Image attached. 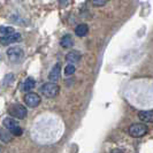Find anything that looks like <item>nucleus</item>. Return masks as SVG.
<instances>
[{"label": "nucleus", "instance_id": "obj_7", "mask_svg": "<svg viewBox=\"0 0 153 153\" xmlns=\"http://www.w3.org/2000/svg\"><path fill=\"white\" fill-rule=\"evenodd\" d=\"M60 75H61V65L60 63H56L53 68L51 69L50 74H48V79L50 82H58L59 78H60Z\"/></svg>", "mask_w": 153, "mask_h": 153}, {"label": "nucleus", "instance_id": "obj_13", "mask_svg": "<svg viewBox=\"0 0 153 153\" xmlns=\"http://www.w3.org/2000/svg\"><path fill=\"white\" fill-rule=\"evenodd\" d=\"M2 123H4L5 128H7V130H12L13 128H15L16 126H19L17 122H16L14 119H12V117H7V119H5Z\"/></svg>", "mask_w": 153, "mask_h": 153}, {"label": "nucleus", "instance_id": "obj_3", "mask_svg": "<svg viewBox=\"0 0 153 153\" xmlns=\"http://www.w3.org/2000/svg\"><path fill=\"white\" fill-rule=\"evenodd\" d=\"M8 113H9V115H12L13 117H16L19 120H23V119L27 117L28 111L21 104H13L10 107L8 108Z\"/></svg>", "mask_w": 153, "mask_h": 153}, {"label": "nucleus", "instance_id": "obj_16", "mask_svg": "<svg viewBox=\"0 0 153 153\" xmlns=\"http://www.w3.org/2000/svg\"><path fill=\"white\" fill-rule=\"evenodd\" d=\"M14 32V29L12 27H0V36H6Z\"/></svg>", "mask_w": 153, "mask_h": 153}, {"label": "nucleus", "instance_id": "obj_15", "mask_svg": "<svg viewBox=\"0 0 153 153\" xmlns=\"http://www.w3.org/2000/svg\"><path fill=\"white\" fill-rule=\"evenodd\" d=\"M75 66L74 65H71V63H69L66 66V68H65V75L66 76H70V75H73L74 73H75Z\"/></svg>", "mask_w": 153, "mask_h": 153}, {"label": "nucleus", "instance_id": "obj_5", "mask_svg": "<svg viewBox=\"0 0 153 153\" xmlns=\"http://www.w3.org/2000/svg\"><path fill=\"white\" fill-rule=\"evenodd\" d=\"M21 40H22V36L19 32H12V33L6 35V36H0V43L2 45H9V44L21 42Z\"/></svg>", "mask_w": 153, "mask_h": 153}, {"label": "nucleus", "instance_id": "obj_18", "mask_svg": "<svg viewBox=\"0 0 153 153\" xmlns=\"http://www.w3.org/2000/svg\"><path fill=\"white\" fill-rule=\"evenodd\" d=\"M9 132H12V135H13V136H21L23 130H22V128H21V127L16 126L15 128H13L12 130H9Z\"/></svg>", "mask_w": 153, "mask_h": 153}, {"label": "nucleus", "instance_id": "obj_8", "mask_svg": "<svg viewBox=\"0 0 153 153\" xmlns=\"http://www.w3.org/2000/svg\"><path fill=\"white\" fill-rule=\"evenodd\" d=\"M138 117L140 121L145 123L153 122V111H140L138 113Z\"/></svg>", "mask_w": 153, "mask_h": 153}, {"label": "nucleus", "instance_id": "obj_12", "mask_svg": "<svg viewBox=\"0 0 153 153\" xmlns=\"http://www.w3.org/2000/svg\"><path fill=\"white\" fill-rule=\"evenodd\" d=\"M35 84H36V82H35V79L32 78V77H28L25 81H24V83L22 85V90L23 91H30L32 90L33 88H35Z\"/></svg>", "mask_w": 153, "mask_h": 153}, {"label": "nucleus", "instance_id": "obj_6", "mask_svg": "<svg viewBox=\"0 0 153 153\" xmlns=\"http://www.w3.org/2000/svg\"><path fill=\"white\" fill-rule=\"evenodd\" d=\"M24 101L25 104L29 106V107H37L39 104H40V96H38L37 93L35 92H29L28 94H25L24 97Z\"/></svg>", "mask_w": 153, "mask_h": 153}, {"label": "nucleus", "instance_id": "obj_17", "mask_svg": "<svg viewBox=\"0 0 153 153\" xmlns=\"http://www.w3.org/2000/svg\"><path fill=\"white\" fill-rule=\"evenodd\" d=\"M91 4L96 7H101V6H105L107 4L108 0H90Z\"/></svg>", "mask_w": 153, "mask_h": 153}, {"label": "nucleus", "instance_id": "obj_11", "mask_svg": "<svg viewBox=\"0 0 153 153\" xmlns=\"http://www.w3.org/2000/svg\"><path fill=\"white\" fill-rule=\"evenodd\" d=\"M60 45L63 47V48H69L74 45V40H73V37L70 35H66L63 36L60 40Z\"/></svg>", "mask_w": 153, "mask_h": 153}, {"label": "nucleus", "instance_id": "obj_10", "mask_svg": "<svg viewBox=\"0 0 153 153\" xmlns=\"http://www.w3.org/2000/svg\"><path fill=\"white\" fill-rule=\"evenodd\" d=\"M88 31H89L88 24L81 23V24H78L76 28H75V35L78 36V37H84L85 35L88 33Z\"/></svg>", "mask_w": 153, "mask_h": 153}, {"label": "nucleus", "instance_id": "obj_2", "mask_svg": "<svg viewBox=\"0 0 153 153\" xmlns=\"http://www.w3.org/2000/svg\"><path fill=\"white\" fill-rule=\"evenodd\" d=\"M128 132H129V135H130L131 137L139 138L145 136L146 134L149 132V128L144 123H134V124H131L130 127H129Z\"/></svg>", "mask_w": 153, "mask_h": 153}, {"label": "nucleus", "instance_id": "obj_1", "mask_svg": "<svg viewBox=\"0 0 153 153\" xmlns=\"http://www.w3.org/2000/svg\"><path fill=\"white\" fill-rule=\"evenodd\" d=\"M40 92L45 96L46 98H54V97H56L59 94L60 86L56 83H54V82H48V83H45V84L42 85Z\"/></svg>", "mask_w": 153, "mask_h": 153}, {"label": "nucleus", "instance_id": "obj_4", "mask_svg": "<svg viewBox=\"0 0 153 153\" xmlns=\"http://www.w3.org/2000/svg\"><path fill=\"white\" fill-rule=\"evenodd\" d=\"M7 56L10 61L16 63V62L22 61V59L24 58V51L19 46L9 47L7 50Z\"/></svg>", "mask_w": 153, "mask_h": 153}, {"label": "nucleus", "instance_id": "obj_14", "mask_svg": "<svg viewBox=\"0 0 153 153\" xmlns=\"http://www.w3.org/2000/svg\"><path fill=\"white\" fill-rule=\"evenodd\" d=\"M12 139H13V135L10 132H7L6 130H4V129L0 128V140H2L5 143H8Z\"/></svg>", "mask_w": 153, "mask_h": 153}, {"label": "nucleus", "instance_id": "obj_19", "mask_svg": "<svg viewBox=\"0 0 153 153\" xmlns=\"http://www.w3.org/2000/svg\"><path fill=\"white\" fill-rule=\"evenodd\" d=\"M111 153H123V152L121 151V150H120V149H114V150H113V151H112Z\"/></svg>", "mask_w": 153, "mask_h": 153}, {"label": "nucleus", "instance_id": "obj_9", "mask_svg": "<svg viewBox=\"0 0 153 153\" xmlns=\"http://www.w3.org/2000/svg\"><path fill=\"white\" fill-rule=\"evenodd\" d=\"M79 59H81V53L77 52V51H70V52L66 55V60H67V62L71 63V65H74V63L78 62L79 61Z\"/></svg>", "mask_w": 153, "mask_h": 153}]
</instances>
